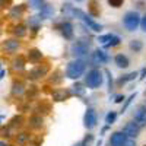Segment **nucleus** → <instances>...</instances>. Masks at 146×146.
I'll return each mask as SVG.
<instances>
[{
	"label": "nucleus",
	"instance_id": "obj_11",
	"mask_svg": "<svg viewBox=\"0 0 146 146\" xmlns=\"http://www.w3.org/2000/svg\"><path fill=\"white\" fill-rule=\"evenodd\" d=\"M133 118L139 126H146V105L137 107V110L133 114Z\"/></svg>",
	"mask_w": 146,
	"mask_h": 146
},
{
	"label": "nucleus",
	"instance_id": "obj_5",
	"mask_svg": "<svg viewBox=\"0 0 146 146\" xmlns=\"http://www.w3.org/2000/svg\"><path fill=\"white\" fill-rule=\"evenodd\" d=\"M72 15H75V16H79V18H82L83 21H85V23H86V27L89 28V29H92V31H95V32H100L101 29H102V27L100 25V23H96L92 18H89L86 13H83V12L80 10V9H72Z\"/></svg>",
	"mask_w": 146,
	"mask_h": 146
},
{
	"label": "nucleus",
	"instance_id": "obj_16",
	"mask_svg": "<svg viewBox=\"0 0 146 146\" xmlns=\"http://www.w3.org/2000/svg\"><path fill=\"white\" fill-rule=\"evenodd\" d=\"M28 124H29L31 129L40 130V129H42V126H44V120H42V117H41L40 114H35V115H32V117L29 118Z\"/></svg>",
	"mask_w": 146,
	"mask_h": 146
},
{
	"label": "nucleus",
	"instance_id": "obj_47",
	"mask_svg": "<svg viewBox=\"0 0 146 146\" xmlns=\"http://www.w3.org/2000/svg\"><path fill=\"white\" fill-rule=\"evenodd\" d=\"M145 95H146V92H145Z\"/></svg>",
	"mask_w": 146,
	"mask_h": 146
},
{
	"label": "nucleus",
	"instance_id": "obj_33",
	"mask_svg": "<svg viewBox=\"0 0 146 146\" xmlns=\"http://www.w3.org/2000/svg\"><path fill=\"white\" fill-rule=\"evenodd\" d=\"M136 95H137V92H135V94H131V95L129 96V98L126 100V102H124V105H123V110H121V114H123V113H126V110L129 108V105L131 104V101H133V100L136 98Z\"/></svg>",
	"mask_w": 146,
	"mask_h": 146
},
{
	"label": "nucleus",
	"instance_id": "obj_44",
	"mask_svg": "<svg viewBox=\"0 0 146 146\" xmlns=\"http://www.w3.org/2000/svg\"><path fill=\"white\" fill-rule=\"evenodd\" d=\"M108 129H110V124H107V126H104V127H102V130H101V136L104 135V133H105Z\"/></svg>",
	"mask_w": 146,
	"mask_h": 146
},
{
	"label": "nucleus",
	"instance_id": "obj_22",
	"mask_svg": "<svg viewBox=\"0 0 146 146\" xmlns=\"http://www.w3.org/2000/svg\"><path fill=\"white\" fill-rule=\"evenodd\" d=\"M136 76H137L136 72H131V73H129V75H124V76H121V78L117 79V85H118V86H121V85H124V83H127L130 80H135Z\"/></svg>",
	"mask_w": 146,
	"mask_h": 146
},
{
	"label": "nucleus",
	"instance_id": "obj_6",
	"mask_svg": "<svg viewBox=\"0 0 146 146\" xmlns=\"http://www.w3.org/2000/svg\"><path fill=\"white\" fill-rule=\"evenodd\" d=\"M96 123H98V115H96L95 110L94 108H88L86 113H85V117H83L85 127H86L88 130H91V129H94L96 126Z\"/></svg>",
	"mask_w": 146,
	"mask_h": 146
},
{
	"label": "nucleus",
	"instance_id": "obj_3",
	"mask_svg": "<svg viewBox=\"0 0 146 146\" xmlns=\"http://www.w3.org/2000/svg\"><path fill=\"white\" fill-rule=\"evenodd\" d=\"M89 45H91V42L86 41V40H78V41H75V42L72 44V54L75 56L76 58L88 56Z\"/></svg>",
	"mask_w": 146,
	"mask_h": 146
},
{
	"label": "nucleus",
	"instance_id": "obj_29",
	"mask_svg": "<svg viewBox=\"0 0 146 146\" xmlns=\"http://www.w3.org/2000/svg\"><path fill=\"white\" fill-rule=\"evenodd\" d=\"M115 118H117V113H115V111H110V113L105 115V123L111 126L114 121H115Z\"/></svg>",
	"mask_w": 146,
	"mask_h": 146
},
{
	"label": "nucleus",
	"instance_id": "obj_41",
	"mask_svg": "<svg viewBox=\"0 0 146 146\" xmlns=\"http://www.w3.org/2000/svg\"><path fill=\"white\" fill-rule=\"evenodd\" d=\"M31 3H32L34 7H40L42 5V0H31Z\"/></svg>",
	"mask_w": 146,
	"mask_h": 146
},
{
	"label": "nucleus",
	"instance_id": "obj_38",
	"mask_svg": "<svg viewBox=\"0 0 146 146\" xmlns=\"http://www.w3.org/2000/svg\"><path fill=\"white\" fill-rule=\"evenodd\" d=\"M123 101H124V96H123V95H115V96H114V102L120 104V102H123Z\"/></svg>",
	"mask_w": 146,
	"mask_h": 146
},
{
	"label": "nucleus",
	"instance_id": "obj_4",
	"mask_svg": "<svg viewBox=\"0 0 146 146\" xmlns=\"http://www.w3.org/2000/svg\"><path fill=\"white\" fill-rule=\"evenodd\" d=\"M123 23L124 27L129 29V31H135L137 29L139 23H140V16L137 12H127V13L124 15L123 18Z\"/></svg>",
	"mask_w": 146,
	"mask_h": 146
},
{
	"label": "nucleus",
	"instance_id": "obj_21",
	"mask_svg": "<svg viewBox=\"0 0 146 146\" xmlns=\"http://www.w3.org/2000/svg\"><path fill=\"white\" fill-rule=\"evenodd\" d=\"M114 62H115V64H117L118 67H121V69L129 67V58H127L126 56H123V54H117L115 58H114Z\"/></svg>",
	"mask_w": 146,
	"mask_h": 146
},
{
	"label": "nucleus",
	"instance_id": "obj_45",
	"mask_svg": "<svg viewBox=\"0 0 146 146\" xmlns=\"http://www.w3.org/2000/svg\"><path fill=\"white\" fill-rule=\"evenodd\" d=\"M101 145H102V142H101V140H98V143H96V146H101Z\"/></svg>",
	"mask_w": 146,
	"mask_h": 146
},
{
	"label": "nucleus",
	"instance_id": "obj_35",
	"mask_svg": "<svg viewBox=\"0 0 146 146\" xmlns=\"http://www.w3.org/2000/svg\"><path fill=\"white\" fill-rule=\"evenodd\" d=\"M105 75H107V78H108V92L111 94V91H113V79H111V72H110V70H105Z\"/></svg>",
	"mask_w": 146,
	"mask_h": 146
},
{
	"label": "nucleus",
	"instance_id": "obj_27",
	"mask_svg": "<svg viewBox=\"0 0 146 146\" xmlns=\"http://www.w3.org/2000/svg\"><path fill=\"white\" fill-rule=\"evenodd\" d=\"M129 47H130V50H133L135 53H139L140 50H142V42L139 41V40H133V41H130V44H129Z\"/></svg>",
	"mask_w": 146,
	"mask_h": 146
},
{
	"label": "nucleus",
	"instance_id": "obj_8",
	"mask_svg": "<svg viewBox=\"0 0 146 146\" xmlns=\"http://www.w3.org/2000/svg\"><path fill=\"white\" fill-rule=\"evenodd\" d=\"M123 133H126L127 137L136 139V137L139 136V133H140V126L136 123V121H130V123H127V124L123 127Z\"/></svg>",
	"mask_w": 146,
	"mask_h": 146
},
{
	"label": "nucleus",
	"instance_id": "obj_14",
	"mask_svg": "<svg viewBox=\"0 0 146 146\" xmlns=\"http://www.w3.org/2000/svg\"><path fill=\"white\" fill-rule=\"evenodd\" d=\"M18 48H19V41H18V40H6V41L3 42V50H5L7 54L16 53Z\"/></svg>",
	"mask_w": 146,
	"mask_h": 146
},
{
	"label": "nucleus",
	"instance_id": "obj_7",
	"mask_svg": "<svg viewBox=\"0 0 146 146\" xmlns=\"http://www.w3.org/2000/svg\"><path fill=\"white\" fill-rule=\"evenodd\" d=\"M48 70H50V66H48V64H38V66H35V67L29 72L28 78L32 79V80L41 79V78H44L47 73H48Z\"/></svg>",
	"mask_w": 146,
	"mask_h": 146
},
{
	"label": "nucleus",
	"instance_id": "obj_25",
	"mask_svg": "<svg viewBox=\"0 0 146 146\" xmlns=\"http://www.w3.org/2000/svg\"><path fill=\"white\" fill-rule=\"evenodd\" d=\"M23 91H25V86H23L22 82H15L12 85V94L13 95H21L23 94Z\"/></svg>",
	"mask_w": 146,
	"mask_h": 146
},
{
	"label": "nucleus",
	"instance_id": "obj_9",
	"mask_svg": "<svg viewBox=\"0 0 146 146\" xmlns=\"http://www.w3.org/2000/svg\"><path fill=\"white\" fill-rule=\"evenodd\" d=\"M127 140L126 133L123 131H114L110 137V146H123Z\"/></svg>",
	"mask_w": 146,
	"mask_h": 146
},
{
	"label": "nucleus",
	"instance_id": "obj_26",
	"mask_svg": "<svg viewBox=\"0 0 146 146\" xmlns=\"http://www.w3.org/2000/svg\"><path fill=\"white\" fill-rule=\"evenodd\" d=\"M92 140H94V135H86L83 140H80V142L75 143L73 146H89V145L92 143Z\"/></svg>",
	"mask_w": 146,
	"mask_h": 146
},
{
	"label": "nucleus",
	"instance_id": "obj_31",
	"mask_svg": "<svg viewBox=\"0 0 146 146\" xmlns=\"http://www.w3.org/2000/svg\"><path fill=\"white\" fill-rule=\"evenodd\" d=\"M28 140H29V133H21V135H18V137H16V142L19 145H25Z\"/></svg>",
	"mask_w": 146,
	"mask_h": 146
},
{
	"label": "nucleus",
	"instance_id": "obj_15",
	"mask_svg": "<svg viewBox=\"0 0 146 146\" xmlns=\"http://www.w3.org/2000/svg\"><path fill=\"white\" fill-rule=\"evenodd\" d=\"M50 111H51V104L48 102V101H44V100H41L38 102V105L35 107V113L40 114V115H45V114H48Z\"/></svg>",
	"mask_w": 146,
	"mask_h": 146
},
{
	"label": "nucleus",
	"instance_id": "obj_24",
	"mask_svg": "<svg viewBox=\"0 0 146 146\" xmlns=\"http://www.w3.org/2000/svg\"><path fill=\"white\" fill-rule=\"evenodd\" d=\"M69 91H70L72 95H76V96H83L85 95V88H83L82 83H75Z\"/></svg>",
	"mask_w": 146,
	"mask_h": 146
},
{
	"label": "nucleus",
	"instance_id": "obj_13",
	"mask_svg": "<svg viewBox=\"0 0 146 146\" xmlns=\"http://www.w3.org/2000/svg\"><path fill=\"white\" fill-rule=\"evenodd\" d=\"M92 60H94V63H96V64H104V63H107L110 60V57H108V54L104 50H95V53L92 54Z\"/></svg>",
	"mask_w": 146,
	"mask_h": 146
},
{
	"label": "nucleus",
	"instance_id": "obj_30",
	"mask_svg": "<svg viewBox=\"0 0 146 146\" xmlns=\"http://www.w3.org/2000/svg\"><path fill=\"white\" fill-rule=\"evenodd\" d=\"M120 41H121V40H120V36L114 35L113 38L110 40L107 44H104V47H105V48H110V47H115V45H118V44H120Z\"/></svg>",
	"mask_w": 146,
	"mask_h": 146
},
{
	"label": "nucleus",
	"instance_id": "obj_39",
	"mask_svg": "<svg viewBox=\"0 0 146 146\" xmlns=\"http://www.w3.org/2000/svg\"><path fill=\"white\" fill-rule=\"evenodd\" d=\"M139 25H140V27H142V29L146 32V15L142 18V21H140V23H139Z\"/></svg>",
	"mask_w": 146,
	"mask_h": 146
},
{
	"label": "nucleus",
	"instance_id": "obj_46",
	"mask_svg": "<svg viewBox=\"0 0 146 146\" xmlns=\"http://www.w3.org/2000/svg\"><path fill=\"white\" fill-rule=\"evenodd\" d=\"M76 2H82V0H76Z\"/></svg>",
	"mask_w": 146,
	"mask_h": 146
},
{
	"label": "nucleus",
	"instance_id": "obj_2",
	"mask_svg": "<svg viewBox=\"0 0 146 146\" xmlns=\"http://www.w3.org/2000/svg\"><path fill=\"white\" fill-rule=\"evenodd\" d=\"M102 73L98 70V69H92L91 72H88V75L85 76V83H86V86L91 88V89H96L100 88L102 85Z\"/></svg>",
	"mask_w": 146,
	"mask_h": 146
},
{
	"label": "nucleus",
	"instance_id": "obj_18",
	"mask_svg": "<svg viewBox=\"0 0 146 146\" xmlns=\"http://www.w3.org/2000/svg\"><path fill=\"white\" fill-rule=\"evenodd\" d=\"M41 58H42V53L38 50V48H31V50L28 51V60L31 63L36 64V63L41 62Z\"/></svg>",
	"mask_w": 146,
	"mask_h": 146
},
{
	"label": "nucleus",
	"instance_id": "obj_34",
	"mask_svg": "<svg viewBox=\"0 0 146 146\" xmlns=\"http://www.w3.org/2000/svg\"><path fill=\"white\" fill-rule=\"evenodd\" d=\"M113 36H114L113 34H107V35H101L100 38H98V41H100V42H101V44L104 45V44H107V42H108L110 40H111Z\"/></svg>",
	"mask_w": 146,
	"mask_h": 146
},
{
	"label": "nucleus",
	"instance_id": "obj_40",
	"mask_svg": "<svg viewBox=\"0 0 146 146\" xmlns=\"http://www.w3.org/2000/svg\"><path fill=\"white\" fill-rule=\"evenodd\" d=\"M123 146H136V142L133 140V139H129V137H127V140H126V143H124Z\"/></svg>",
	"mask_w": 146,
	"mask_h": 146
},
{
	"label": "nucleus",
	"instance_id": "obj_42",
	"mask_svg": "<svg viewBox=\"0 0 146 146\" xmlns=\"http://www.w3.org/2000/svg\"><path fill=\"white\" fill-rule=\"evenodd\" d=\"M0 136H2V137H7L9 136V129H2V130H0Z\"/></svg>",
	"mask_w": 146,
	"mask_h": 146
},
{
	"label": "nucleus",
	"instance_id": "obj_1",
	"mask_svg": "<svg viewBox=\"0 0 146 146\" xmlns=\"http://www.w3.org/2000/svg\"><path fill=\"white\" fill-rule=\"evenodd\" d=\"M85 69H86V63L80 58H76L70 62L66 67V76L70 78V79H79L83 73H85Z\"/></svg>",
	"mask_w": 146,
	"mask_h": 146
},
{
	"label": "nucleus",
	"instance_id": "obj_28",
	"mask_svg": "<svg viewBox=\"0 0 146 146\" xmlns=\"http://www.w3.org/2000/svg\"><path fill=\"white\" fill-rule=\"evenodd\" d=\"M13 34L16 35V36H25V34H27V28H25V25H16L15 27V29H13Z\"/></svg>",
	"mask_w": 146,
	"mask_h": 146
},
{
	"label": "nucleus",
	"instance_id": "obj_10",
	"mask_svg": "<svg viewBox=\"0 0 146 146\" xmlns=\"http://www.w3.org/2000/svg\"><path fill=\"white\" fill-rule=\"evenodd\" d=\"M70 96H72V94H70L69 89H54V91L51 92V98H53V101H56V102L66 101V100L70 98Z\"/></svg>",
	"mask_w": 146,
	"mask_h": 146
},
{
	"label": "nucleus",
	"instance_id": "obj_19",
	"mask_svg": "<svg viewBox=\"0 0 146 146\" xmlns=\"http://www.w3.org/2000/svg\"><path fill=\"white\" fill-rule=\"evenodd\" d=\"M41 10H40V18L41 19H48L54 15V9L51 5H41L40 6Z\"/></svg>",
	"mask_w": 146,
	"mask_h": 146
},
{
	"label": "nucleus",
	"instance_id": "obj_32",
	"mask_svg": "<svg viewBox=\"0 0 146 146\" xmlns=\"http://www.w3.org/2000/svg\"><path fill=\"white\" fill-rule=\"evenodd\" d=\"M22 121H23V117L22 115H16L13 120L10 121V126L9 127H21L22 126Z\"/></svg>",
	"mask_w": 146,
	"mask_h": 146
},
{
	"label": "nucleus",
	"instance_id": "obj_43",
	"mask_svg": "<svg viewBox=\"0 0 146 146\" xmlns=\"http://www.w3.org/2000/svg\"><path fill=\"white\" fill-rule=\"evenodd\" d=\"M145 76H146V67L140 72V80H143V79H145Z\"/></svg>",
	"mask_w": 146,
	"mask_h": 146
},
{
	"label": "nucleus",
	"instance_id": "obj_36",
	"mask_svg": "<svg viewBox=\"0 0 146 146\" xmlns=\"http://www.w3.org/2000/svg\"><path fill=\"white\" fill-rule=\"evenodd\" d=\"M108 5L110 6H113V7H120L121 5L124 3V0H107Z\"/></svg>",
	"mask_w": 146,
	"mask_h": 146
},
{
	"label": "nucleus",
	"instance_id": "obj_37",
	"mask_svg": "<svg viewBox=\"0 0 146 146\" xmlns=\"http://www.w3.org/2000/svg\"><path fill=\"white\" fill-rule=\"evenodd\" d=\"M12 5V0H0V9L2 7H9Z\"/></svg>",
	"mask_w": 146,
	"mask_h": 146
},
{
	"label": "nucleus",
	"instance_id": "obj_20",
	"mask_svg": "<svg viewBox=\"0 0 146 146\" xmlns=\"http://www.w3.org/2000/svg\"><path fill=\"white\" fill-rule=\"evenodd\" d=\"M88 10L92 16H100L101 13V7H100V3L96 2V0H91L88 3Z\"/></svg>",
	"mask_w": 146,
	"mask_h": 146
},
{
	"label": "nucleus",
	"instance_id": "obj_17",
	"mask_svg": "<svg viewBox=\"0 0 146 146\" xmlns=\"http://www.w3.org/2000/svg\"><path fill=\"white\" fill-rule=\"evenodd\" d=\"M25 10H27V6L25 5H19V6H15V7H12L10 9V13L9 16L12 19H19L23 16V13H25Z\"/></svg>",
	"mask_w": 146,
	"mask_h": 146
},
{
	"label": "nucleus",
	"instance_id": "obj_12",
	"mask_svg": "<svg viewBox=\"0 0 146 146\" xmlns=\"http://www.w3.org/2000/svg\"><path fill=\"white\" fill-rule=\"evenodd\" d=\"M57 29L62 32V35L64 36L66 40H72L73 38V25H72L70 22L60 23V25H57Z\"/></svg>",
	"mask_w": 146,
	"mask_h": 146
},
{
	"label": "nucleus",
	"instance_id": "obj_23",
	"mask_svg": "<svg viewBox=\"0 0 146 146\" xmlns=\"http://www.w3.org/2000/svg\"><path fill=\"white\" fill-rule=\"evenodd\" d=\"M12 67H13L15 70H18V72L25 69V58H23V56H18L13 60V63H12Z\"/></svg>",
	"mask_w": 146,
	"mask_h": 146
}]
</instances>
